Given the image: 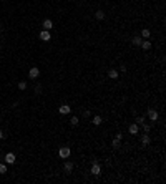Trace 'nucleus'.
I'll return each instance as SVG.
<instances>
[{
    "label": "nucleus",
    "mask_w": 166,
    "mask_h": 184,
    "mask_svg": "<svg viewBox=\"0 0 166 184\" xmlns=\"http://www.w3.org/2000/svg\"><path fill=\"white\" fill-rule=\"evenodd\" d=\"M42 28L43 30H50V32H53L55 30V22L52 18H45V20L42 22Z\"/></svg>",
    "instance_id": "obj_7"
},
{
    "label": "nucleus",
    "mask_w": 166,
    "mask_h": 184,
    "mask_svg": "<svg viewBox=\"0 0 166 184\" xmlns=\"http://www.w3.org/2000/svg\"><path fill=\"white\" fill-rule=\"evenodd\" d=\"M8 139V134L5 130H0V141H7Z\"/></svg>",
    "instance_id": "obj_12"
},
{
    "label": "nucleus",
    "mask_w": 166,
    "mask_h": 184,
    "mask_svg": "<svg viewBox=\"0 0 166 184\" xmlns=\"http://www.w3.org/2000/svg\"><path fill=\"white\" fill-rule=\"evenodd\" d=\"M58 158H60V159L71 158V148L70 146H60V148H58Z\"/></svg>",
    "instance_id": "obj_5"
},
{
    "label": "nucleus",
    "mask_w": 166,
    "mask_h": 184,
    "mask_svg": "<svg viewBox=\"0 0 166 184\" xmlns=\"http://www.w3.org/2000/svg\"><path fill=\"white\" fill-rule=\"evenodd\" d=\"M2 121H4V118H2V116H0V125H2Z\"/></svg>",
    "instance_id": "obj_13"
},
{
    "label": "nucleus",
    "mask_w": 166,
    "mask_h": 184,
    "mask_svg": "<svg viewBox=\"0 0 166 184\" xmlns=\"http://www.w3.org/2000/svg\"><path fill=\"white\" fill-rule=\"evenodd\" d=\"M7 172H8V164L0 163V176H5Z\"/></svg>",
    "instance_id": "obj_11"
},
{
    "label": "nucleus",
    "mask_w": 166,
    "mask_h": 184,
    "mask_svg": "<svg viewBox=\"0 0 166 184\" xmlns=\"http://www.w3.org/2000/svg\"><path fill=\"white\" fill-rule=\"evenodd\" d=\"M40 75H42L40 67H37V65H35V67H30V68H28V78L33 80V83H35L38 78H40Z\"/></svg>",
    "instance_id": "obj_3"
},
{
    "label": "nucleus",
    "mask_w": 166,
    "mask_h": 184,
    "mask_svg": "<svg viewBox=\"0 0 166 184\" xmlns=\"http://www.w3.org/2000/svg\"><path fill=\"white\" fill-rule=\"evenodd\" d=\"M38 40H42L43 43H50L52 40H53V35H52L50 30H43V28H42L40 32H38Z\"/></svg>",
    "instance_id": "obj_1"
},
{
    "label": "nucleus",
    "mask_w": 166,
    "mask_h": 184,
    "mask_svg": "<svg viewBox=\"0 0 166 184\" xmlns=\"http://www.w3.org/2000/svg\"><path fill=\"white\" fill-rule=\"evenodd\" d=\"M68 121H70V125L71 126H80V121H82V120H80V116L78 114H68Z\"/></svg>",
    "instance_id": "obj_8"
},
{
    "label": "nucleus",
    "mask_w": 166,
    "mask_h": 184,
    "mask_svg": "<svg viewBox=\"0 0 166 184\" xmlns=\"http://www.w3.org/2000/svg\"><path fill=\"white\" fill-rule=\"evenodd\" d=\"M140 126L136 125V123L133 121L128 125V128H126V133H128V136H133V138H138V134H140Z\"/></svg>",
    "instance_id": "obj_4"
},
{
    "label": "nucleus",
    "mask_w": 166,
    "mask_h": 184,
    "mask_svg": "<svg viewBox=\"0 0 166 184\" xmlns=\"http://www.w3.org/2000/svg\"><path fill=\"white\" fill-rule=\"evenodd\" d=\"M141 42H143V38H141L140 35H133V37H131V45H133V46H136V48H140Z\"/></svg>",
    "instance_id": "obj_9"
},
{
    "label": "nucleus",
    "mask_w": 166,
    "mask_h": 184,
    "mask_svg": "<svg viewBox=\"0 0 166 184\" xmlns=\"http://www.w3.org/2000/svg\"><path fill=\"white\" fill-rule=\"evenodd\" d=\"M57 111H58L60 114H63V116H68V114L73 113V109H71V106L68 105V103H62V105L57 108Z\"/></svg>",
    "instance_id": "obj_6"
},
{
    "label": "nucleus",
    "mask_w": 166,
    "mask_h": 184,
    "mask_svg": "<svg viewBox=\"0 0 166 184\" xmlns=\"http://www.w3.org/2000/svg\"><path fill=\"white\" fill-rule=\"evenodd\" d=\"M4 163L8 164V166H15V164H17V154L13 153V151L5 153V154H4Z\"/></svg>",
    "instance_id": "obj_2"
},
{
    "label": "nucleus",
    "mask_w": 166,
    "mask_h": 184,
    "mask_svg": "<svg viewBox=\"0 0 166 184\" xmlns=\"http://www.w3.org/2000/svg\"><path fill=\"white\" fill-rule=\"evenodd\" d=\"M27 88H28V83H27L25 80H18V81H17V90H18V91H25Z\"/></svg>",
    "instance_id": "obj_10"
}]
</instances>
